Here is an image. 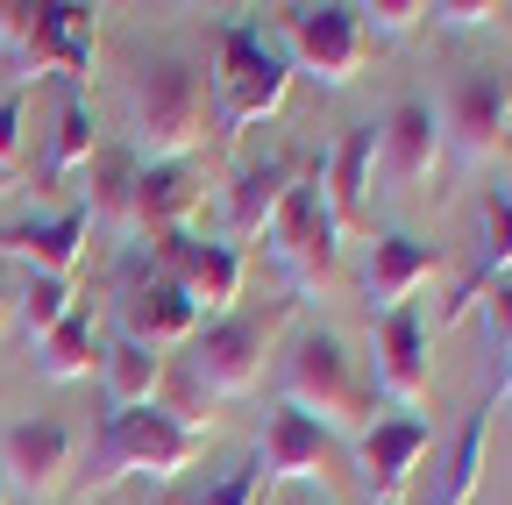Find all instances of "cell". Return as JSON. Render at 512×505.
Wrapping results in <instances>:
<instances>
[{
    "instance_id": "6da1fadb",
    "label": "cell",
    "mask_w": 512,
    "mask_h": 505,
    "mask_svg": "<svg viewBox=\"0 0 512 505\" xmlns=\"http://www.w3.org/2000/svg\"><path fill=\"white\" fill-rule=\"evenodd\" d=\"M207 114H214V93H207V72L178 50H150L136 72H128V150L136 164H178L200 150L207 136Z\"/></svg>"
},
{
    "instance_id": "7a4b0ae2",
    "label": "cell",
    "mask_w": 512,
    "mask_h": 505,
    "mask_svg": "<svg viewBox=\"0 0 512 505\" xmlns=\"http://www.w3.org/2000/svg\"><path fill=\"white\" fill-rule=\"evenodd\" d=\"M278 406H292V413H306L335 434V427H356V420L370 427L377 392H370V377L356 370V356L335 328H299L278 349Z\"/></svg>"
},
{
    "instance_id": "3957f363",
    "label": "cell",
    "mask_w": 512,
    "mask_h": 505,
    "mask_svg": "<svg viewBox=\"0 0 512 505\" xmlns=\"http://www.w3.org/2000/svg\"><path fill=\"white\" fill-rule=\"evenodd\" d=\"M207 93H214V129L221 136H242L249 121H264L285 107L292 93V57L256 29V22H228L221 29V57L207 72Z\"/></svg>"
},
{
    "instance_id": "277c9868",
    "label": "cell",
    "mask_w": 512,
    "mask_h": 505,
    "mask_svg": "<svg viewBox=\"0 0 512 505\" xmlns=\"http://www.w3.org/2000/svg\"><path fill=\"white\" fill-rule=\"evenodd\" d=\"M200 449H207V427H192L185 413H171L157 399L150 406H128V413L100 420L93 484H114V477H178Z\"/></svg>"
},
{
    "instance_id": "5b68a950",
    "label": "cell",
    "mask_w": 512,
    "mask_h": 505,
    "mask_svg": "<svg viewBox=\"0 0 512 505\" xmlns=\"http://www.w3.org/2000/svg\"><path fill=\"white\" fill-rule=\"evenodd\" d=\"M299 299L271 306V313H221L207 321V335H192V377L221 399H242L264 385V363H271V328L285 321Z\"/></svg>"
},
{
    "instance_id": "8992f818",
    "label": "cell",
    "mask_w": 512,
    "mask_h": 505,
    "mask_svg": "<svg viewBox=\"0 0 512 505\" xmlns=\"http://www.w3.org/2000/svg\"><path fill=\"white\" fill-rule=\"evenodd\" d=\"M285 43H292V65L320 86V93H342L363 72V15L349 0H320V8H285Z\"/></svg>"
},
{
    "instance_id": "52a82bcc",
    "label": "cell",
    "mask_w": 512,
    "mask_h": 505,
    "mask_svg": "<svg viewBox=\"0 0 512 505\" xmlns=\"http://www.w3.org/2000/svg\"><path fill=\"white\" fill-rule=\"evenodd\" d=\"M264 242H271V257H278V271L292 285L335 278V264H342V221L328 214V200H320V178H299L292 185L285 207H278V221L264 228Z\"/></svg>"
},
{
    "instance_id": "ba28073f",
    "label": "cell",
    "mask_w": 512,
    "mask_h": 505,
    "mask_svg": "<svg viewBox=\"0 0 512 505\" xmlns=\"http://www.w3.org/2000/svg\"><path fill=\"white\" fill-rule=\"evenodd\" d=\"M427 377H434V363H427V306L406 299L392 313H377L370 321V392H384L399 413H420Z\"/></svg>"
},
{
    "instance_id": "9c48e42d",
    "label": "cell",
    "mask_w": 512,
    "mask_h": 505,
    "mask_svg": "<svg viewBox=\"0 0 512 505\" xmlns=\"http://www.w3.org/2000/svg\"><path fill=\"white\" fill-rule=\"evenodd\" d=\"M441 143H456L463 164H484L491 150H505L512 143V72L470 65L441 107Z\"/></svg>"
},
{
    "instance_id": "30bf717a",
    "label": "cell",
    "mask_w": 512,
    "mask_h": 505,
    "mask_svg": "<svg viewBox=\"0 0 512 505\" xmlns=\"http://www.w3.org/2000/svg\"><path fill=\"white\" fill-rule=\"evenodd\" d=\"M434 449V420L427 413H377L356 441V456H363V498L370 505H399L413 491V470L420 456Z\"/></svg>"
},
{
    "instance_id": "8fae6325",
    "label": "cell",
    "mask_w": 512,
    "mask_h": 505,
    "mask_svg": "<svg viewBox=\"0 0 512 505\" xmlns=\"http://www.w3.org/2000/svg\"><path fill=\"white\" fill-rule=\"evenodd\" d=\"M157 257H164V278L200 306V313H235V292H242V242H200V235H157Z\"/></svg>"
},
{
    "instance_id": "7c38bea8",
    "label": "cell",
    "mask_w": 512,
    "mask_h": 505,
    "mask_svg": "<svg viewBox=\"0 0 512 505\" xmlns=\"http://www.w3.org/2000/svg\"><path fill=\"white\" fill-rule=\"evenodd\" d=\"M434 271H441V242H420L406 228L370 235V249H363V306H370V321L406 306V299H420V285H434Z\"/></svg>"
},
{
    "instance_id": "4fadbf2b",
    "label": "cell",
    "mask_w": 512,
    "mask_h": 505,
    "mask_svg": "<svg viewBox=\"0 0 512 505\" xmlns=\"http://www.w3.org/2000/svg\"><path fill=\"white\" fill-rule=\"evenodd\" d=\"M200 321H207V313L192 306L164 271H150V278H136V285L121 292V335H128V342H143V349L192 342V335H200Z\"/></svg>"
},
{
    "instance_id": "5bb4252c",
    "label": "cell",
    "mask_w": 512,
    "mask_h": 505,
    "mask_svg": "<svg viewBox=\"0 0 512 505\" xmlns=\"http://www.w3.org/2000/svg\"><path fill=\"white\" fill-rule=\"evenodd\" d=\"M207 200V171L200 157H178V164H136V185H128V221L150 228V235H171L185 228V214Z\"/></svg>"
},
{
    "instance_id": "9a60e30c",
    "label": "cell",
    "mask_w": 512,
    "mask_h": 505,
    "mask_svg": "<svg viewBox=\"0 0 512 505\" xmlns=\"http://www.w3.org/2000/svg\"><path fill=\"white\" fill-rule=\"evenodd\" d=\"M377 157H384V171H392V185H420L441 164V114H434V100L406 93L392 114H384L377 121Z\"/></svg>"
},
{
    "instance_id": "2e32d148",
    "label": "cell",
    "mask_w": 512,
    "mask_h": 505,
    "mask_svg": "<svg viewBox=\"0 0 512 505\" xmlns=\"http://www.w3.org/2000/svg\"><path fill=\"white\" fill-rule=\"evenodd\" d=\"M328 456H335V434H328V427L306 420V413H292V406H271L264 449H256L264 491H271V484H292V477H320V470H328Z\"/></svg>"
},
{
    "instance_id": "e0dca14e",
    "label": "cell",
    "mask_w": 512,
    "mask_h": 505,
    "mask_svg": "<svg viewBox=\"0 0 512 505\" xmlns=\"http://www.w3.org/2000/svg\"><path fill=\"white\" fill-rule=\"evenodd\" d=\"M86 228H93V207H64L50 221H8L0 228V257H29L43 278H72L79 271V249H86Z\"/></svg>"
},
{
    "instance_id": "ac0fdd59",
    "label": "cell",
    "mask_w": 512,
    "mask_h": 505,
    "mask_svg": "<svg viewBox=\"0 0 512 505\" xmlns=\"http://www.w3.org/2000/svg\"><path fill=\"white\" fill-rule=\"evenodd\" d=\"M93 36H100V22H93V8H72V0H57V8H36V22H29V57L22 65L36 72V65H57L64 79H93Z\"/></svg>"
},
{
    "instance_id": "d6986e66",
    "label": "cell",
    "mask_w": 512,
    "mask_h": 505,
    "mask_svg": "<svg viewBox=\"0 0 512 505\" xmlns=\"http://www.w3.org/2000/svg\"><path fill=\"white\" fill-rule=\"evenodd\" d=\"M370 171H377V121H356V129H342V143L328 150V171H320V200L342 228L370 214V185H377Z\"/></svg>"
},
{
    "instance_id": "ffe728a7",
    "label": "cell",
    "mask_w": 512,
    "mask_h": 505,
    "mask_svg": "<svg viewBox=\"0 0 512 505\" xmlns=\"http://www.w3.org/2000/svg\"><path fill=\"white\" fill-rule=\"evenodd\" d=\"M299 185V171H292V157L285 150H271V157H249L235 178H228V242H242V235H264L271 221H278V207H285V193Z\"/></svg>"
},
{
    "instance_id": "44dd1931",
    "label": "cell",
    "mask_w": 512,
    "mask_h": 505,
    "mask_svg": "<svg viewBox=\"0 0 512 505\" xmlns=\"http://www.w3.org/2000/svg\"><path fill=\"white\" fill-rule=\"evenodd\" d=\"M64 470H72V434H64V420H15L8 427L0 477H15L22 491H50Z\"/></svg>"
},
{
    "instance_id": "7402d4cb",
    "label": "cell",
    "mask_w": 512,
    "mask_h": 505,
    "mask_svg": "<svg viewBox=\"0 0 512 505\" xmlns=\"http://www.w3.org/2000/svg\"><path fill=\"white\" fill-rule=\"evenodd\" d=\"M498 278H512V178L491 193V207H484V242H477V264L463 271V285H456V299L441 306V321H463V313L498 285Z\"/></svg>"
},
{
    "instance_id": "603a6c76",
    "label": "cell",
    "mask_w": 512,
    "mask_h": 505,
    "mask_svg": "<svg viewBox=\"0 0 512 505\" xmlns=\"http://www.w3.org/2000/svg\"><path fill=\"white\" fill-rule=\"evenodd\" d=\"M491 413H498V399H484V406L456 427V441H448V456H441V470H434V484H427L420 505H470V498H477V484H484V449H491Z\"/></svg>"
},
{
    "instance_id": "cb8c5ba5",
    "label": "cell",
    "mask_w": 512,
    "mask_h": 505,
    "mask_svg": "<svg viewBox=\"0 0 512 505\" xmlns=\"http://www.w3.org/2000/svg\"><path fill=\"white\" fill-rule=\"evenodd\" d=\"M100 363H107V413H128V406H150L157 399V377H164V356L157 349L114 335Z\"/></svg>"
},
{
    "instance_id": "d4e9b609",
    "label": "cell",
    "mask_w": 512,
    "mask_h": 505,
    "mask_svg": "<svg viewBox=\"0 0 512 505\" xmlns=\"http://www.w3.org/2000/svg\"><path fill=\"white\" fill-rule=\"evenodd\" d=\"M93 363H100V356H93V306L79 299V306L36 342V370L50 377V385H72V377H86Z\"/></svg>"
},
{
    "instance_id": "484cf974",
    "label": "cell",
    "mask_w": 512,
    "mask_h": 505,
    "mask_svg": "<svg viewBox=\"0 0 512 505\" xmlns=\"http://www.w3.org/2000/svg\"><path fill=\"white\" fill-rule=\"evenodd\" d=\"M100 157V114H93V100L72 86L64 93V107H57V136H50V178H72V171H86Z\"/></svg>"
},
{
    "instance_id": "4316f807",
    "label": "cell",
    "mask_w": 512,
    "mask_h": 505,
    "mask_svg": "<svg viewBox=\"0 0 512 505\" xmlns=\"http://www.w3.org/2000/svg\"><path fill=\"white\" fill-rule=\"evenodd\" d=\"M72 306H79V285H72V278H43V271H29L22 306H15V313H22V335H29V342H43V335H50Z\"/></svg>"
},
{
    "instance_id": "83f0119b",
    "label": "cell",
    "mask_w": 512,
    "mask_h": 505,
    "mask_svg": "<svg viewBox=\"0 0 512 505\" xmlns=\"http://www.w3.org/2000/svg\"><path fill=\"white\" fill-rule=\"evenodd\" d=\"M356 15H363V43L392 50V43H406L413 29H427V0H384V8H356Z\"/></svg>"
},
{
    "instance_id": "f1b7e54d",
    "label": "cell",
    "mask_w": 512,
    "mask_h": 505,
    "mask_svg": "<svg viewBox=\"0 0 512 505\" xmlns=\"http://www.w3.org/2000/svg\"><path fill=\"white\" fill-rule=\"evenodd\" d=\"M477 306H484V349H491L498 370H505V356H512V278H498L491 299H477Z\"/></svg>"
},
{
    "instance_id": "f546056e",
    "label": "cell",
    "mask_w": 512,
    "mask_h": 505,
    "mask_svg": "<svg viewBox=\"0 0 512 505\" xmlns=\"http://www.w3.org/2000/svg\"><path fill=\"white\" fill-rule=\"evenodd\" d=\"M256 491H264V470H256V456H249V463H235L221 484H207L200 498H185V505H256Z\"/></svg>"
},
{
    "instance_id": "4dcf8cb0",
    "label": "cell",
    "mask_w": 512,
    "mask_h": 505,
    "mask_svg": "<svg viewBox=\"0 0 512 505\" xmlns=\"http://www.w3.org/2000/svg\"><path fill=\"white\" fill-rule=\"evenodd\" d=\"M22 93H8V100H0V171H8L15 178V157H22Z\"/></svg>"
},
{
    "instance_id": "1f68e13d",
    "label": "cell",
    "mask_w": 512,
    "mask_h": 505,
    "mask_svg": "<svg viewBox=\"0 0 512 505\" xmlns=\"http://www.w3.org/2000/svg\"><path fill=\"white\" fill-rule=\"evenodd\" d=\"M8 313H15V292H8V278H0V321H8Z\"/></svg>"
},
{
    "instance_id": "d6a6232c",
    "label": "cell",
    "mask_w": 512,
    "mask_h": 505,
    "mask_svg": "<svg viewBox=\"0 0 512 505\" xmlns=\"http://www.w3.org/2000/svg\"><path fill=\"white\" fill-rule=\"evenodd\" d=\"M0 505H8V477H0Z\"/></svg>"
},
{
    "instance_id": "836d02e7",
    "label": "cell",
    "mask_w": 512,
    "mask_h": 505,
    "mask_svg": "<svg viewBox=\"0 0 512 505\" xmlns=\"http://www.w3.org/2000/svg\"><path fill=\"white\" fill-rule=\"evenodd\" d=\"M0 193H8V171H0Z\"/></svg>"
},
{
    "instance_id": "e575fe53",
    "label": "cell",
    "mask_w": 512,
    "mask_h": 505,
    "mask_svg": "<svg viewBox=\"0 0 512 505\" xmlns=\"http://www.w3.org/2000/svg\"><path fill=\"white\" fill-rule=\"evenodd\" d=\"M505 363H512V356H505Z\"/></svg>"
}]
</instances>
